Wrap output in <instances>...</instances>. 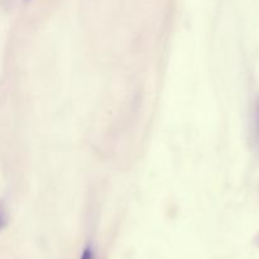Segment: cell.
<instances>
[{
	"mask_svg": "<svg viewBox=\"0 0 259 259\" xmlns=\"http://www.w3.org/2000/svg\"><path fill=\"white\" fill-rule=\"evenodd\" d=\"M5 224H7V219H5L4 214H3V211L0 210V230L5 227Z\"/></svg>",
	"mask_w": 259,
	"mask_h": 259,
	"instance_id": "cell-2",
	"label": "cell"
},
{
	"mask_svg": "<svg viewBox=\"0 0 259 259\" xmlns=\"http://www.w3.org/2000/svg\"><path fill=\"white\" fill-rule=\"evenodd\" d=\"M81 259H94V253L93 250H91V248H86V249L83 250Z\"/></svg>",
	"mask_w": 259,
	"mask_h": 259,
	"instance_id": "cell-1",
	"label": "cell"
}]
</instances>
